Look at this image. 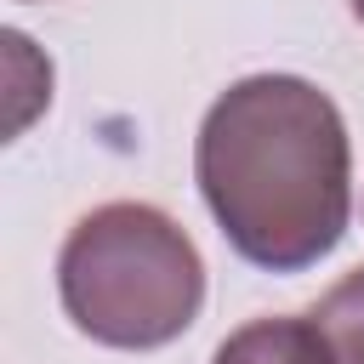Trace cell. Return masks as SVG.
Returning a JSON list of instances; mask_svg holds the SVG:
<instances>
[{"label":"cell","mask_w":364,"mask_h":364,"mask_svg":"<svg viewBox=\"0 0 364 364\" xmlns=\"http://www.w3.org/2000/svg\"><path fill=\"white\" fill-rule=\"evenodd\" d=\"M210 364H336V353H330L324 330L313 324V313H307V318L279 313V318H250V324H239V330L216 347Z\"/></svg>","instance_id":"3"},{"label":"cell","mask_w":364,"mask_h":364,"mask_svg":"<svg viewBox=\"0 0 364 364\" xmlns=\"http://www.w3.org/2000/svg\"><path fill=\"white\" fill-rule=\"evenodd\" d=\"M313 324L324 330L336 364H364V267H353L341 284H330L318 296Z\"/></svg>","instance_id":"4"},{"label":"cell","mask_w":364,"mask_h":364,"mask_svg":"<svg viewBox=\"0 0 364 364\" xmlns=\"http://www.w3.org/2000/svg\"><path fill=\"white\" fill-rule=\"evenodd\" d=\"M57 296L80 336L148 353L199 318L205 262L159 205L114 199L68 228L57 256Z\"/></svg>","instance_id":"2"},{"label":"cell","mask_w":364,"mask_h":364,"mask_svg":"<svg viewBox=\"0 0 364 364\" xmlns=\"http://www.w3.org/2000/svg\"><path fill=\"white\" fill-rule=\"evenodd\" d=\"M353 17H358V23H364V0H353Z\"/></svg>","instance_id":"5"},{"label":"cell","mask_w":364,"mask_h":364,"mask_svg":"<svg viewBox=\"0 0 364 364\" xmlns=\"http://www.w3.org/2000/svg\"><path fill=\"white\" fill-rule=\"evenodd\" d=\"M193 176L222 239L267 273L324 262L353 216L341 108L301 74L233 80L199 119Z\"/></svg>","instance_id":"1"}]
</instances>
